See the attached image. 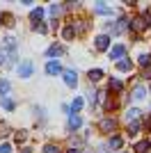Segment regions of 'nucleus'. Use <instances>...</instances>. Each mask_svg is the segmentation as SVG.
Listing matches in <instances>:
<instances>
[{
	"label": "nucleus",
	"mask_w": 151,
	"mask_h": 153,
	"mask_svg": "<svg viewBox=\"0 0 151 153\" xmlns=\"http://www.w3.org/2000/svg\"><path fill=\"white\" fill-rule=\"evenodd\" d=\"M128 25H131V30L133 32H138V34H142V32L149 27V21L144 19V16H135V19H131L128 21Z\"/></svg>",
	"instance_id": "f257e3e1"
},
{
	"label": "nucleus",
	"mask_w": 151,
	"mask_h": 153,
	"mask_svg": "<svg viewBox=\"0 0 151 153\" xmlns=\"http://www.w3.org/2000/svg\"><path fill=\"white\" fill-rule=\"evenodd\" d=\"M99 128H101V130H103V133H112L114 128H117V121H114L112 117H105V119H101Z\"/></svg>",
	"instance_id": "f03ea898"
},
{
	"label": "nucleus",
	"mask_w": 151,
	"mask_h": 153,
	"mask_svg": "<svg viewBox=\"0 0 151 153\" xmlns=\"http://www.w3.org/2000/svg\"><path fill=\"white\" fill-rule=\"evenodd\" d=\"M19 76L21 78H30L32 76V62L30 59H25V62L19 64Z\"/></svg>",
	"instance_id": "7ed1b4c3"
},
{
	"label": "nucleus",
	"mask_w": 151,
	"mask_h": 153,
	"mask_svg": "<svg viewBox=\"0 0 151 153\" xmlns=\"http://www.w3.org/2000/svg\"><path fill=\"white\" fill-rule=\"evenodd\" d=\"M94 46H96V51H108V46H110V37H108V34H99L96 41H94Z\"/></svg>",
	"instance_id": "20e7f679"
},
{
	"label": "nucleus",
	"mask_w": 151,
	"mask_h": 153,
	"mask_svg": "<svg viewBox=\"0 0 151 153\" xmlns=\"http://www.w3.org/2000/svg\"><path fill=\"white\" fill-rule=\"evenodd\" d=\"M46 73L48 76H57V73H64L62 66H60V62H48L46 64Z\"/></svg>",
	"instance_id": "39448f33"
},
{
	"label": "nucleus",
	"mask_w": 151,
	"mask_h": 153,
	"mask_svg": "<svg viewBox=\"0 0 151 153\" xmlns=\"http://www.w3.org/2000/svg\"><path fill=\"white\" fill-rule=\"evenodd\" d=\"M124 55H126V46H112V51H110V57L112 59H119L121 62Z\"/></svg>",
	"instance_id": "423d86ee"
},
{
	"label": "nucleus",
	"mask_w": 151,
	"mask_h": 153,
	"mask_svg": "<svg viewBox=\"0 0 151 153\" xmlns=\"http://www.w3.org/2000/svg\"><path fill=\"white\" fill-rule=\"evenodd\" d=\"M30 19H32V23H34V27H37L39 21L44 19V9H41V7H34V9L30 12Z\"/></svg>",
	"instance_id": "0eeeda50"
},
{
	"label": "nucleus",
	"mask_w": 151,
	"mask_h": 153,
	"mask_svg": "<svg viewBox=\"0 0 151 153\" xmlns=\"http://www.w3.org/2000/svg\"><path fill=\"white\" fill-rule=\"evenodd\" d=\"M135 153H151V142L149 140H142L135 144Z\"/></svg>",
	"instance_id": "6e6552de"
},
{
	"label": "nucleus",
	"mask_w": 151,
	"mask_h": 153,
	"mask_svg": "<svg viewBox=\"0 0 151 153\" xmlns=\"http://www.w3.org/2000/svg\"><path fill=\"white\" fill-rule=\"evenodd\" d=\"M64 82L69 85V87H76V85H78V76H76V71H64Z\"/></svg>",
	"instance_id": "1a4fd4ad"
},
{
	"label": "nucleus",
	"mask_w": 151,
	"mask_h": 153,
	"mask_svg": "<svg viewBox=\"0 0 151 153\" xmlns=\"http://www.w3.org/2000/svg\"><path fill=\"white\" fill-rule=\"evenodd\" d=\"M126 119H128V123L138 121V119H140V110H138V108H131L128 112H126Z\"/></svg>",
	"instance_id": "9d476101"
},
{
	"label": "nucleus",
	"mask_w": 151,
	"mask_h": 153,
	"mask_svg": "<svg viewBox=\"0 0 151 153\" xmlns=\"http://www.w3.org/2000/svg\"><path fill=\"white\" fill-rule=\"evenodd\" d=\"M73 34H76V25H67L62 30V37L67 39V41H71V39H73Z\"/></svg>",
	"instance_id": "9b49d317"
},
{
	"label": "nucleus",
	"mask_w": 151,
	"mask_h": 153,
	"mask_svg": "<svg viewBox=\"0 0 151 153\" xmlns=\"http://www.w3.org/2000/svg\"><path fill=\"white\" fill-rule=\"evenodd\" d=\"M80 123H82V119H80L78 114H71V117H69V128H71V130L80 128Z\"/></svg>",
	"instance_id": "f8f14e48"
},
{
	"label": "nucleus",
	"mask_w": 151,
	"mask_h": 153,
	"mask_svg": "<svg viewBox=\"0 0 151 153\" xmlns=\"http://www.w3.org/2000/svg\"><path fill=\"white\" fill-rule=\"evenodd\" d=\"M121 144H124V142H121L119 135H112V137H110V149H114V151H117V149H121Z\"/></svg>",
	"instance_id": "ddd939ff"
},
{
	"label": "nucleus",
	"mask_w": 151,
	"mask_h": 153,
	"mask_svg": "<svg viewBox=\"0 0 151 153\" xmlns=\"http://www.w3.org/2000/svg\"><path fill=\"white\" fill-rule=\"evenodd\" d=\"M117 69H119V71H131L133 69L131 59H121V62H117Z\"/></svg>",
	"instance_id": "4468645a"
},
{
	"label": "nucleus",
	"mask_w": 151,
	"mask_h": 153,
	"mask_svg": "<svg viewBox=\"0 0 151 153\" xmlns=\"http://www.w3.org/2000/svg\"><path fill=\"white\" fill-rule=\"evenodd\" d=\"M133 98H135V101H142V98H144V87H135V89H133Z\"/></svg>",
	"instance_id": "2eb2a0df"
},
{
	"label": "nucleus",
	"mask_w": 151,
	"mask_h": 153,
	"mask_svg": "<svg viewBox=\"0 0 151 153\" xmlns=\"http://www.w3.org/2000/svg\"><path fill=\"white\" fill-rule=\"evenodd\" d=\"M121 87H124V85H121V80H117V78H112V80H110V89H112V91H121Z\"/></svg>",
	"instance_id": "dca6fc26"
},
{
	"label": "nucleus",
	"mask_w": 151,
	"mask_h": 153,
	"mask_svg": "<svg viewBox=\"0 0 151 153\" xmlns=\"http://www.w3.org/2000/svg\"><path fill=\"white\" fill-rule=\"evenodd\" d=\"M94 12H96V14H112V9H110L108 5H96Z\"/></svg>",
	"instance_id": "f3484780"
},
{
	"label": "nucleus",
	"mask_w": 151,
	"mask_h": 153,
	"mask_svg": "<svg viewBox=\"0 0 151 153\" xmlns=\"http://www.w3.org/2000/svg\"><path fill=\"white\" fill-rule=\"evenodd\" d=\"M55 55H62V48H60V46H50L48 48V57H55Z\"/></svg>",
	"instance_id": "a211bd4d"
},
{
	"label": "nucleus",
	"mask_w": 151,
	"mask_h": 153,
	"mask_svg": "<svg viewBox=\"0 0 151 153\" xmlns=\"http://www.w3.org/2000/svg\"><path fill=\"white\" fill-rule=\"evenodd\" d=\"M60 14H62V7L60 5H50V16H53V19H57Z\"/></svg>",
	"instance_id": "6ab92c4d"
},
{
	"label": "nucleus",
	"mask_w": 151,
	"mask_h": 153,
	"mask_svg": "<svg viewBox=\"0 0 151 153\" xmlns=\"http://www.w3.org/2000/svg\"><path fill=\"white\" fill-rule=\"evenodd\" d=\"M9 91V80H0V96H5Z\"/></svg>",
	"instance_id": "aec40b11"
},
{
	"label": "nucleus",
	"mask_w": 151,
	"mask_h": 153,
	"mask_svg": "<svg viewBox=\"0 0 151 153\" xmlns=\"http://www.w3.org/2000/svg\"><path fill=\"white\" fill-rule=\"evenodd\" d=\"M101 76H103V71H101V69H92V71H89V78H92V80H101Z\"/></svg>",
	"instance_id": "412c9836"
},
{
	"label": "nucleus",
	"mask_w": 151,
	"mask_h": 153,
	"mask_svg": "<svg viewBox=\"0 0 151 153\" xmlns=\"http://www.w3.org/2000/svg\"><path fill=\"white\" fill-rule=\"evenodd\" d=\"M140 64H142V66H151V55H140Z\"/></svg>",
	"instance_id": "4be33fe9"
},
{
	"label": "nucleus",
	"mask_w": 151,
	"mask_h": 153,
	"mask_svg": "<svg viewBox=\"0 0 151 153\" xmlns=\"http://www.w3.org/2000/svg\"><path fill=\"white\" fill-rule=\"evenodd\" d=\"M80 108H82V98H73V103H71V110H73V112H78Z\"/></svg>",
	"instance_id": "5701e85b"
},
{
	"label": "nucleus",
	"mask_w": 151,
	"mask_h": 153,
	"mask_svg": "<svg viewBox=\"0 0 151 153\" xmlns=\"http://www.w3.org/2000/svg\"><path fill=\"white\" fill-rule=\"evenodd\" d=\"M138 130H140V121H133V123H128V135L138 133Z\"/></svg>",
	"instance_id": "b1692460"
},
{
	"label": "nucleus",
	"mask_w": 151,
	"mask_h": 153,
	"mask_svg": "<svg viewBox=\"0 0 151 153\" xmlns=\"http://www.w3.org/2000/svg\"><path fill=\"white\" fill-rule=\"evenodd\" d=\"M2 108L5 110H14V101L12 98H2Z\"/></svg>",
	"instance_id": "393cba45"
},
{
	"label": "nucleus",
	"mask_w": 151,
	"mask_h": 153,
	"mask_svg": "<svg viewBox=\"0 0 151 153\" xmlns=\"http://www.w3.org/2000/svg\"><path fill=\"white\" fill-rule=\"evenodd\" d=\"M14 140H16V144H21V142H25V140H28V135H25L23 130H19V133H16V137H14Z\"/></svg>",
	"instance_id": "a878e982"
},
{
	"label": "nucleus",
	"mask_w": 151,
	"mask_h": 153,
	"mask_svg": "<svg viewBox=\"0 0 151 153\" xmlns=\"http://www.w3.org/2000/svg\"><path fill=\"white\" fill-rule=\"evenodd\" d=\"M2 19H5V25H9V27L14 25V16L12 14H2Z\"/></svg>",
	"instance_id": "bb28decb"
},
{
	"label": "nucleus",
	"mask_w": 151,
	"mask_h": 153,
	"mask_svg": "<svg viewBox=\"0 0 151 153\" xmlns=\"http://www.w3.org/2000/svg\"><path fill=\"white\" fill-rule=\"evenodd\" d=\"M44 153H60V149L53 146V144H46V146H44Z\"/></svg>",
	"instance_id": "cd10ccee"
},
{
	"label": "nucleus",
	"mask_w": 151,
	"mask_h": 153,
	"mask_svg": "<svg viewBox=\"0 0 151 153\" xmlns=\"http://www.w3.org/2000/svg\"><path fill=\"white\" fill-rule=\"evenodd\" d=\"M7 133H9V126H7V123H0V137H5Z\"/></svg>",
	"instance_id": "c85d7f7f"
},
{
	"label": "nucleus",
	"mask_w": 151,
	"mask_h": 153,
	"mask_svg": "<svg viewBox=\"0 0 151 153\" xmlns=\"http://www.w3.org/2000/svg\"><path fill=\"white\" fill-rule=\"evenodd\" d=\"M0 153H12V146L9 144H0Z\"/></svg>",
	"instance_id": "c756f323"
},
{
	"label": "nucleus",
	"mask_w": 151,
	"mask_h": 153,
	"mask_svg": "<svg viewBox=\"0 0 151 153\" xmlns=\"http://www.w3.org/2000/svg\"><path fill=\"white\" fill-rule=\"evenodd\" d=\"M144 78H151V66H147V69H144Z\"/></svg>",
	"instance_id": "7c9ffc66"
},
{
	"label": "nucleus",
	"mask_w": 151,
	"mask_h": 153,
	"mask_svg": "<svg viewBox=\"0 0 151 153\" xmlns=\"http://www.w3.org/2000/svg\"><path fill=\"white\" fill-rule=\"evenodd\" d=\"M69 153H80V149H69Z\"/></svg>",
	"instance_id": "2f4dec72"
},
{
	"label": "nucleus",
	"mask_w": 151,
	"mask_h": 153,
	"mask_svg": "<svg viewBox=\"0 0 151 153\" xmlns=\"http://www.w3.org/2000/svg\"><path fill=\"white\" fill-rule=\"evenodd\" d=\"M23 153H32V151H30V149H25V151H23Z\"/></svg>",
	"instance_id": "473e14b6"
},
{
	"label": "nucleus",
	"mask_w": 151,
	"mask_h": 153,
	"mask_svg": "<svg viewBox=\"0 0 151 153\" xmlns=\"http://www.w3.org/2000/svg\"><path fill=\"white\" fill-rule=\"evenodd\" d=\"M0 64H2V57H0Z\"/></svg>",
	"instance_id": "72a5a7b5"
},
{
	"label": "nucleus",
	"mask_w": 151,
	"mask_h": 153,
	"mask_svg": "<svg viewBox=\"0 0 151 153\" xmlns=\"http://www.w3.org/2000/svg\"><path fill=\"white\" fill-rule=\"evenodd\" d=\"M149 89H151V87H149Z\"/></svg>",
	"instance_id": "f704fd0d"
}]
</instances>
